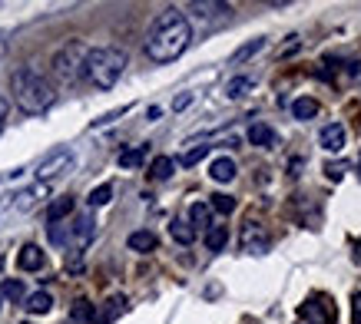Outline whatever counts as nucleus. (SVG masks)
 <instances>
[{"label":"nucleus","mask_w":361,"mask_h":324,"mask_svg":"<svg viewBox=\"0 0 361 324\" xmlns=\"http://www.w3.org/2000/svg\"><path fill=\"white\" fill-rule=\"evenodd\" d=\"M189 44H192V27H189L186 13H179L176 7H166L153 20V27L146 30L142 50L153 63H173L186 54Z\"/></svg>","instance_id":"f257e3e1"},{"label":"nucleus","mask_w":361,"mask_h":324,"mask_svg":"<svg viewBox=\"0 0 361 324\" xmlns=\"http://www.w3.org/2000/svg\"><path fill=\"white\" fill-rule=\"evenodd\" d=\"M11 93H13V103L23 109V113H30V116H40L47 109L56 103V89L54 83L40 76L37 70L30 66H17L11 76Z\"/></svg>","instance_id":"f03ea898"},{"label":"nucleus","mask_w":361,"mask_h":324,"mask_svg":"<svg viewBox=\"0 0 361 324\" xmlns=\"http://www.w3.org/2000/svg\"><path fill=\"white\" fill-rule=\"evenodd\" d=\"M126 70V54L120 46H93L83 60V80L97 89H113Z\"/></svg>","instance_id":"7ed1b4c3"},{"label":"nucleus","mask_w":361,"mask_h":324,"mask_svg":"<svg viewBox=\"0 0 361 324\" xmlns=\"http://www.w3.org/2000/svg\"><path fill=\"white\" fill-rule=\"evenodd\" d=\"M90 46L83 44V40H66L60 50L54 54V73L60 83H77V80H83V60H87Z\"/></svg>","instance_id":"20e7f679"},{"label":"nucleus","mask_w":361,"mask_h":324,"mask_svg":"<svg viewBox=\"0 0 361 324\" xmlns=\"http://www.w3.org/2000/svg\"><path fill=\"white\" fill-rule=\"evenodd\" d=\"M302 318L308 324H335V301H331L329 294H312L305 304H302Z\"/></svg>","instance_id":"39448f33"},{"label":"nucleus","mask_w":361,"mask_h":324,"mask_svg":"<svg viewBox=\"0 0 361 324\" xmlns=\"http://www.w3.org/2000/svg\"><path fill=\"white\" fill-rule=\"evenodd\" d=\"M70 169H73V152H70V149H56V152H50L40 166H37V179H40V182H50V179L70 173Z\"/></svg>","instance_id":"423d86ee"},{"label":"nucleus","mask_w":361,"mask_h":324,"mask_svg":"<svg viewBox=\"0 0 361 324\" xmlns=\"http://www.w3.org/2000/svg\"><path fill=\"white\" fill-rule=\"evenodd\" d=\"M269 245H272V238H269L265 225L255 222V218H249V222L242 225V251H249V255H265Z\"/></svg>","instance_id":"0eeeda50"},{"label":"nucleus","mask_w":361,"mask_h":324,"mask_svg":"<svg viewBox=\"0 0 361 324\" xmlns=\"http://www.w3.org/2000/svg\"><path fill=\"white\" fill-rule=\"evenodd\" d=\"M189 11L196 13V20L212 23V20H226L232 13V7L229 4H212V0H196V4H189Z\"/></svg>","instance_id":"6e6552de"},{"label":"nucleus","mask_w":361,"mask_h":324,"mask_svg":"<svg viewBox=\"0 0 361 324\" xmlns=\"http://www.w3.org/2000/svg\"><path fill=\"white\" fill-rule=\"evenodd\" d=\"M318 142H322V149L341 152L345 149V126H341V123H329L325 130L318 132Z\"/></svg>","instance_id":"1a4fd4ad"},{"label":"nucleus","mask_w":361,"mask_h":324,"mask_svg":"<svg viewBox=\"0 0 361 324\" xmlns=\"http://www.w3.org/2000/svg\"><path fill=\"white\" fill-rule=\"evenodd\" d=\"M44 251H40V245H23L20 255H17V265H20L23 271H40L44 268Z\"/></svg>","instance_id":"9d476101"},{"label":"nucleus","mask_w":361,"mask_h":324,"mask_svg":"<svg viewBox=\"0 0 361 324\" xmlns=\"http://www.w3.org/2000/svg\"><path fill=\"white\" fill-rule=\"evenodd\" d=\"M93 228H97V222H93V216H80L77 222H73V228H70V235H73V242H77V249H83L90 238H93Z\"/></svg>","instance_id":"9b49d317"},{"label":"nucleus","mask_w":361,"mask_h":324,"mask_svg":"<svg viewBox=\"0 0 361 324\" xmlns=\"http://www.w3.org/2000/svg\"><path fill=\"white\" fill-rule=\"evenodd\" d=\"M209 175H212L216 182H232V179H235V162L226 159V156H219V159L209 166Z\"/></svg>","instance_id":"f8f14e48"},{"label":"nucleus","mask_w":361,"mask_h":324,"mask_svg":"<svg viewBox=\"0 0 361 324\" xmlns=\"http://www.w3.org/2000/svg\"><path fill=\"white\" fill-rule=\"evenodd\" d=\"M70 212H73V199H70V195H60V199H54V202H50L47 218H50V225H56V222H63Z\"/></svg>","instance_id":"ddd939ff"},{"label":"nucleus","mask_w":361,"mask_h":324,"mask_svg":"<svg viewBox=\"0 0 361 324\" xmlns=\"http://www.w3.org/2000/svg\"><path fill=\"white\" fill-rule=\"evenodd\" d=\"M249 142H252V146H262V149H272V146H275L272 126H265V123H255V126L249 130Z\"/></svg>","instance_id":"4468645a"},{"label":"nucleus","mask_w":361,"mask_h":324,"mask_svg":"<svg viewBox=\"0 0 361 324\" xmlns=\"http://www.w3.org/2000/svg\"><path fill=\"white\" fill-rule=\"evenodd\" d=\"M126 245H130L133 251H142V255H146V251H156V245H159V238H156L153 232H133Z\"/></svg>","instance_id":"2eb2a0df"},{"label":"nucleus","mask_w":361,"mask_h":324,"mask_svg":"<svg viewBox=\"0 0 361 324\" xmlns=\"http://www.w3.org/2000/svg\"><path fill=\"white\" fill-rule=\"evenodd\" d=\"M169 235H173L179 245H192V238H196V228L189 225L186 218H173V225H169Z\"/></svg>","instance_id":"dca6fc26"},{"label":"nucleus","mask_w":361,"mask_h":324,"mask_svg":"<svg viewBox=\"0 0 361 324\" xmlns=\"http://www.w3.org/2000/svg\"><path fill=\"white\" fill-rule=\"evenodd\" d=\"M209 218H212V208H209L206 202H196V206L189 208V225L192 228H212Z\"/></svg>","instance_id":"f3484780"},{"label":"nucleus","mask_w":361,"mask_h":324,"mask_svg":"<svg viewBox=\"0 0 361 324\" xmlns=\"http://www.w3.org/2000/svg\"><path fill=\"white\" fill-rule=\"evenodd\" d=\"M265 46V37H255V40H249L245 46H239L235 54H232V66H239V63H245V60H252V56L259 54Z\"/></svg>","instance_id":"a211bd4d"},{"label":"nucleus","mask_w":361,"mask_h":324,"mask_svg":"<svg viewBox=\"0 0 361 324\" xmlns=\"http://www.w3.org/2000/svg\"><path fill=\"white\" fill-rule=\"evenodd\" d=\"M173 169H176V162L169 159V156H156L153 166H149V175H153L156 182H166V179L173 175Z\"/></svg>","instance_id":"6ab92c4d"},{"label":"nucleus","mask_w":361,"mask_h":324,"mask_svg":"<svg viewBox=\"0 0 361 324\" xmlns=\"http://www.w3.org/2000/svg\"><path fill=\"white\" fill-rule=\"evenodd\" d=\"M226 242H229V232H226V225L206 228V249L209 251H222V249H226Z\"/></svg>","instance_id":"aec40b11"},{"label":"nucleus","mask_w":361,"mask_h":324,"mask_svg":"<svg viewBox=\"0 0 361 324\" xmlns=\"http://www.w3.org/2000/svg\"><path fill=\"white\" fill-rule=\"evenodd\" d=\"M73 321H80V324H93L97 321V304H90L87 298H80V301H73Z\"/></svg>","instance_id":"412c9836"},{"label":"nucleus","mask_w":361,"mask_h":324,"mask_svg":"<svg viewBox=\"0 0 361 324\" xmlns=\"http://www.w3.org/2000/svg\"><path fill=\"white\" fill-rule=\"evenodd\" d=\"M50 308H54V298H50L47 292H37V294H30V298H27V311H30V314H47Z\"/></svg>","instance_id":"4be33fe9"},{"label":"nucleus","mask_w":361,"mask_h":324,"mask_svg":"<svg viewBox=\"0 0 361 324\" xmlns=\"http://www.w3.org/2000/svg\"><path fill=\"white\" fill-rule=\"evenodd\" d=\"M318 113V103L312 96H302V99H295L292 103V116L295 119H312Z\"/></svg>","instance_id":"5701e85b"},{"label":"nucleus","mask_w":361,"mask_h":324,"mask_svg":"<svg viewBox=\"0 0 361 324\" xmlns=\"http://www.w3.org/2000/svg\"><path fill=\"white\" fill-rule=\"evenodd\" d=\"M123 311H126V298H123V294H113L110 301H106V308H103V314H99V321L110 324L113 318H116V314H123Z\"/></svg>","instance_id":"b1692460"},{"label":"nucleus","mask_w":361,"mask_h":324,"mask_svg":"<svg viewBox=\"0 0 361 324\" xmlns=\"http://www.w3.org/2000/svg\"><path fill=\"white\" fill-rule=\"evenodd\" d=\"M249 89H252L249 76H235V80H229V83H226V96H229V99H242Z\"/></svg>","instance_id":"393cba45"},{"label":"nucleus","mask_w":361,"mask_h":324,"mask_svg":"<svg viewBox=\"0 0 361 324\" xmlns=\"http://www.w3.org/2000/svg\"><path fill=\"white\" fill-rule=\"evenodd\" d=\"M142 159H146V146H133V149H123L120 152V166H123V169H136Z\"/></svg>","instance_id":"a878e982"},{"label":"nucleus","mask_w":361,"mask_h":324,"mask_svg":"<svg viewBox=\"0 0 361 324\" xmlns=\"http://www.w3.org/2000/svg\"><path fill=\"white\" fill-rule=\"evenodd\" d=\"M113 199V185L106 182V185H97V189H93V192H90V206H106V202H110Z\"/></svg>","instance_id":"bb28decb"},{"label":"nucleus","mask_w":361,"mask_h":324,"mask_svg":"<svg viewBox=\"0 0 361 324\" xmlns=\"http://www.w3.org/2000/svg\"><path fill=\"white\" fill-rule=\"evenodd\" d=\"M209 208H216V212H222V216H229V212H235V199L226 195V192H219V195H212V206Z\"/></svg>","instance_id":"cd10ccee"},{"label":"nucleus","mask_w":361,"mask_h":324,"mask_svg":"<svg viewBox=\"0 0 361 324\" xmlns=\"http://www.w3.org/2000/svg\"><path fill=\"white\" fill-rule=\"evenodd\" d=\"M206 156H209V146H192V149H186L179 156V162H183V166H196V162H202Z\"/></svg>","instance_id":"c85d7f7f"},{"label":"nucleus","mask_w":361,"mask_h":324,"mask_svg":"<svg viewBox=\"0 0 361 324\" xmlns=\"http://www.w3.org/2000/svg\"><path fill=\"white\" fill-rule=\"evenodd\" d=\"M44 192V185H37V189H27V192L17 195V208L20 212H27V208H33V202H37V195Z\"/></svg>","instance_id":"c756f323"},{"label":"nucleus","mask_w":361,"mask_h":324,"mask_svg":"<svg viewBox=\"0 0 361 324\" xmlns=\"http://www.w3.org/2000/svg\"><path fill=\"white\" fill-rule=\"evenodd\" d=\"M4 298H11V301H20V298H23V281H17V278L4 281Z\"/></svg>","instance_id":"7c9ffc66"},{"label":"nucleus","mask_w":361,"mask_h":324,"mask_svg":"<svg viewBox=\"0 0 361 324\" xmlns=\"http://www.w3.org/2000/svg\"><path fill=\"white\" fill-rule=\"evenodd\" d=\"M345 173H348V162H329V166H325V175H329L331 182H341Z\"/></svg>","instance_id":"2f4dec72"},{"label":"nucleus","mask_w":361,"mask_h":324,"mask_svg":"<svg viewBox=\"0 0 361 324\" xmlns=\"http://www.w3.org/2000/svg\"><path fill=\"white\" fill-rule=\"evenodd\" d=\"M126 109H130V106H120V109H113V113H106V116H99L97 123H93V126H106V123H113V119H120L123 113H126Z\"/></svg>","instance_id":"473e14b6"},{"label":"nucleus","mask_w":361,"mask_h":324,"mask_svg":"<svg viewBox=\"0 0 361 324\" xmlns=\"http://www.w3.org/2000/svg\"><path fill=\"white\" fill-rule=\"evenodd\" d=\"M351 318H355V324H361V292H355V298H351Z\"/></svg>","instance_id":"72a5a7b5"},{"label":"nucleus","mask_w":361,"mask_h":324,"mask_svg":"<svg viewBox=\"0 0 361 324\" xmlns=\"http://www.w3.org/2000/svg\"><path fill=\"white\" fill-rule=\"evenodd\" d=\"M189 103H192V93H183V96H176V103H173V109L179 113V109H186Z\"/></svg>","instance_id":"f704fd0d"},{"label":"nucleus","mask_w":361,"mask_h":324,"mask_svg":"<svg viewBox=\"0 0 361 324\" xmlns=\"http://www.w3.org/2000/svg\"><path fill=\"white\" fill-rule=\"evenodd\" d=\"M7 109H11L7 106V99L0 96V132H4V126H7Z\"/></svg>","instance_id":"c9c22d12"},{"label":"nucleus","mask_w":361,"mask_h":324,"mask_svg":"<svg viewBox=\"0 0 361 324\" xmlns=\"http://www.w3.org/2000/svg\"><path fill=\"white\" fill-rule=\"evenodd\" d=\"M355 261H358V265H361V242H358V251H355Z\"/></svg>","instance_id":"e433bc0d"},{"label":"nucleus","mask_w":361,"mask_h":324,"mask_svg":"<svg viewBox=\"0 0 361 324\" xmlns=\"http://www.w3.org/2000/svg\"><path fill=\"white\" fill-rule=\"evenodd\" d=\"M358 179H361V162H358Z\"/></svg>","instance_id":"4c0bfd02"},{"label":"nucleus","mask_w":361,"mask_h":324,"mask_svg":"<svg viewBox=\"0 0 361 324\" xmlns=\"http://www.w3.org/2000/svg\"><path fill=\"white\" fill-rule=\"evenodd\" d=\"M23 324H30V321H23Z\"/></svg>","instance_id":"58836bf2"}]
</instances>
